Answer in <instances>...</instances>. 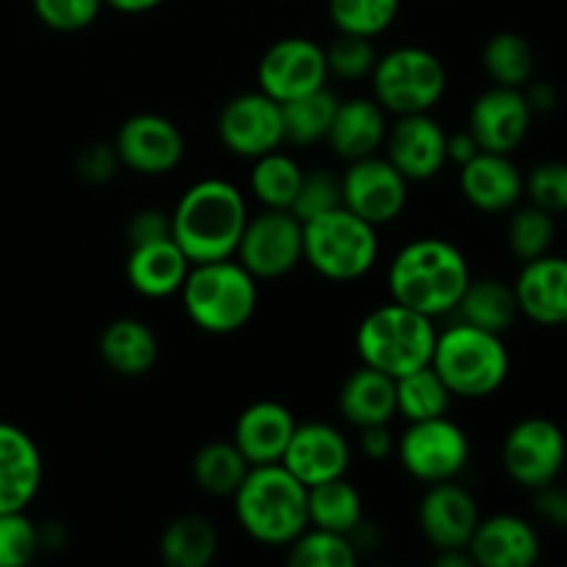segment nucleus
<instances>
[{
  "label": "nucleus",
  "instance_id": "obj_30",
  "mask_svg": "<svg viewBox=\"0 0 567 567\" xmlns=\"http://www.w3.org/2000/svg\"><path fill=\"white\" fill-rule=\"evenodd\" d=\"M457 313L463 316L465 324L504 336L515 324L520 310L513 286H507L498 277H480V280L471 277L468 288H465L463 299L457 305Z\"/></svg>",
  "mask_w": 567,
  "mask_h": 567
},
{
  "label": "nucleus",
  "instance_id": "obj_37",
  "mask_svg": "<svg viewBox=\"0 0 567 567\" xmlns=\"http://www.w3.org/2000/svg\"><path fill=\"white\" fill-rule=\"evenodd\" d=\"M360 554L349 535L308 526L293 543H288V563L293 567H354Z\"/></svg>",
  "mask_w": 567,
  "mask_h": 567
},
{
  "label": "nucleus",
  "instance_id": "obj_13",
  "mask_svg": "<svg viewBox=\"0 0 567 567\" xmlns=\"http://www.w3.org/2000/svg\"><path fill=\"white\" fill-rule=\"evenodd\" d=\"M327 55L319 42L308 37L277 39L258 64V89L277 103L302 97L327 86Z\"/></svg>",
  "mask_w": 567,
  "mask_h": 567
},
{
  "label": "nucleus",
  "instance_id": "obj_17",
  "mask_svg": "<svg viewBox=\"0 0 567 567\" xmlns=\"http://www.w3.org/2000/svg\"><path fill=\"white\" fill-rule=\"evenodd\" d=\"M532 109L524 97V89L496 86L480 94L471 105L468 131L482 150L491 153H515L524 144L532 125Z\"/></svg>",
  "mask_w": 567,
  "mask_h": 567
},
{
  "label": "nucleus",
  "instance_id": "obj_32",
  "mask_svg": "<svg viewBox=\"0 0 567 567\" xmlns=\"http://www.w3.org/2000/svg\"><path fill=\"white\" fill-rule=\"evenodd\" d=\"M252 465L247 463L238 446L233 441H210L197 449L192 460L194 482L210 496H233L238 485L244 482L247 471Z\"/></svg>",
  "mask_w": 567,
  "mask_h": 567
},
{
  "label": "nucleus",
  "instance_id": "obj_5",
  "mask_svg": "<svg viewBox=\"0 0 567 567\" xmlns=\"http://www.w3.org/2000/svg\"><path fill=\"white\" fill-rule=\"evenodd\" d=\"M435 341V319L399 302L371 310L360 321L358 336H354V347L363 365H371L393 380L430 365Z\"/></svg>",
  "mask_w": 567,
  "mask_h": 567
},
{
  "label": "nucleus",
  "instance_id": "obj_16",
  "mask_svg": "<svg viewBox=\"0 0 567 567\" xmlns=\"http://www.w3.org/2000/svg\"><path fill=\"white\" fill-rule=\"evenodd\" d=\"M446 138L441 122L424 114H402L393 125H388V136L382 150L385 158L408 177L410 183L432 181L449 164Z\"/></svg>",
  "mask_w": 567,
  "mask_h": 567
},
{
  "label": "nucleus",
  "instance_id": "obj_18",
  "mask_svg": "<svg viewBox=\"0 0 567 567\" xmlns=\"http://www.w3.org/2000/svg\"><path fill=\"white\" fill-rule=\"evenodd\" d=\"M305 487L321 485L327 480L347 476L352 465V446L347 435L324 421L297 424L286 454L280 460Z\"/></svg>",
  "mask_w": 567,
  "mask_h": 567
},
{
  "label": "nucleus",
  "instance_id": "obj_48",
  "mask_svg": "<svg viewBox=\"0 0 567 567\" xmlns=\"http://www.w3.org/2000/svg\"><path fill=\"white\" fill-rule=\"evenodd\" d=\"M360 452L365 454L374 463L391 457L396 452V437L391 435V426L388 424H371L360 430Z\"/></svg>",
  "mask_w": 567,
  "mask_h": 567
},
{
  "label": "nucleus",
  "instance_id": "obj_14",
  "mask_svg": "<svg viewBox=\"0 0 567 567\" xmlns=\"http://www.w3.org/2000/svg\"><path fill=\"white\" fill-rule=\"evenodd\" d=\"M216 131L221 144L241 158H258L271 150H280L286 142L280 103L260 89L227 100L219 111Z\"/></svg>",
  "mask_w": 567,
  "mask_h": 567
},
{
  "label": "nucleus",
  "instance_id": "obj_8",
  "mask_svg": "<svg viewBox=\"0 0 567 567\" xmlns=\"http://www.w3.org/2000/svg\"><path fill=\"white\" fill-rule=\"evenodd\" d=\"M446 83L443 61L432 50L413 48V44L377 55V64L371 70L374 100L388 114L396 116L432 111L446 94Z\"/></svg>",
  "mask_w": 567,
  "mask_h": 567
},
{
  "label": "nucleus",
  "instance_id": "obj_1",
  "mask_svg": "<svg viewBox=\"0 0 567 567\" xmlns=\"http://www.w3.org/2000/svg\"><path fill=\"white\" fill-rule=\"evenodd\" d=\"M468 282L471 266L463 249L435 236L404 244L388 269V291L393 302L430 319L454 313Z\"/></svg>",
  "mask_w": 567,
  "mask_h": 567
},
{
  "label": "nucleus",
  "instance_id": "obj_12",
  "mask_svg": "<svg viewBox=\"0 0 567 567\" xmlns=\"http://www.w3.org/2000/svg\"><path fill=\"white\" fill-rule=\"evenodd\" d=\"M408 186V177L385 155L349 161V169L341 175L343 208L358 214L360 219L371 221L374 227L388 225L396 216H402L410 194Z\"/></svg>",
  "mask_w": 567,
  "mask_h": 567
},
{
  "label": "nucleus",
  "instance_id": "obj_20",
  "mask_svg": "<svg viewBox=\"0 0 567 567\" xmlns=\"http://www.w3.org/2000/svg\"><path fill=\"white\" fill-rule=\"evenodd\" d=\"M468 554L482 567H532L540 559V535L518 515H491L476 524Z\"/></svg>",
  "mask_w": 567,
  "mask_h": 567
},
{
  "label": "nucleus",
  "instance_id": "obj_2",
  "mask_svg": "<svg viewBox=\"0 0 567 567\" xmlns=\"http://www.w3.org/2000/svg\"><path fill=\"white\" fill-rule=\"evenodd\" d=\"M247 199L221 177L192 183L172 210V238L192 264L236 258L247 227Z\"/></svg>",
  "mask_w": 567,
  "mask_h": 567
},
{
  "label": "nucleus",
  "instance_id": "obj_41",
  "mask_svg": "<svg viewBox=\"0 0 567 567\" xmlns=\"http://www.w3.org/2000/svg\"><path fill=\"white\" fill-rule=\"evenodd\" d=\"M343 205V188H341V175L330 169H310L302 172V183H299V192L293 197L291 214L299 221L316 219V216L327 214V210H336Z\"/></svg>",
  "mask_w": 567,
  "mask_h": 567
},
{
  "label": "nucleus",
  "instance_id": "obj_28",
  "mask_svg": "<svg viewBox=\"0 0 567 567\" xmlns=\"http://www.w3.org/2000/svg\"><path fill=\"white\" fill-rule=\"evenodd\" d=\"M100 358L114 374L142 377L158 363V338L153 327L133 316H122L100 332Z\"/></svg>",
  "mask_w": 567,
  "mask_h": 567
},
{
  "label": "nucleus",
  "instance_id": "obj_21",
  "mask_svg": "<svg viewBox=\"0 0 567 567\" xmlns=\"http://www.w3.org/2000/svg\"><path fill=\"white\" fill-rule=\"evenodd\" d=\"M44 463L37 441L17 424L0 421V513L28 509L42 487Z\"/></svg>",
  "mask_w": 567,
  "mask_h": 567
},
{
  "label": "nucleus",
  "instance_id": "obj_44",
  "mask_svg": "<svg viewBox=\"0 0 567 567\" xmlns=\"http://www.w3.org/2000/svg\"><path fill=\"white\" fill-rule=\"evenodd\" d=\"M31 6L39 22H44L50 31L75 33L92 25L105 3L103 0H31Z\"/></svg>",
  "mask_w": 567,
  "mask_h": 567
},
{
  "label": "nucleus",
  "instance_id": "obj_42",
  "mask_svg": "<svg viewBox=\"0 0 567 567\" xmlns=\"http://www.w3.org/2000/svg\"><path fill=\"white\" fill-rule=\"evenodd\" d=\"M39 548H42L39 526L28 518L25 509L0 513V567L28 565Z\"/></svg>",
  "mask_w": 567,
  "mask_h": 567
},
{
  "label": "nucleus",
  "instance_id": "obj_34",
  "mask_svg": "<svg viewBox=\"0 0 567 567\" xmlns=\"http://www.w3.org/2000/svg\"><path fill=\"white\" fill-rule=\"evenodd\" d=\"M302 166L291 155L271 150V153L252 158V172H249V188L255 199L264 203V208H286L291 210L293 197L302 183Z\"/></svg>",
  "mask_w": 567,
  "mask_h": 567
},
{
  "label": "nucleus",
  "instance_id": "obj_46",
  "mask_svg": "<svg viewBox=\"0 0 567 567\" xmlns=\"http://www.w3.org/2000/svg\"><path fill=\"white\" fill-rule=\"evenodd\" d=\"M125 236H127V241H131V247L172 238V214H166V210H161V208L136 210V214L127 219Z\"/></svg>",
  "mask_w": 567,
  "mask_h": 567
},
{
  "label": "nucleus",
  "instance_id": "obj_35",
  "mask_svg": "<svg viewBox=\"0 0 567 567\" xmlns=\"http://www.w3.org/2000/svg\"><path fill=\"white\" fill-rule=\"evenodd\" d=\"M482 66L496 86L524 89L535 75V50L520 33L502 31L482 48Z\"/></svg>",
  "mask_w": 567,
  "mask_h": 567
},
{
  "label": "nucleus",
  "instance_id": "obj_27",
  "mask_svg": "<svg viewBox=\"0 0 567 567\" xmlns=\"http://www.w3.org/2000/svg\"><path fill=\"white\" fill-rule=\"evenodd\" d=\"M338 410L352 426L391 424L396 415V380L371 365H360L338 391Z\"/></svg>",
  "mask_w": 567,
  "mask_h": 567
},
{
  "label": "nucleus",
  "instance_id": "obj_40",
  "mask_svg": "<svg viewBox=\"0 0 567 567\" xmlns=\"http://www.w3.org/2000/svg\"><path fill=\"white\" fill-rule=\"evenodd\" d=\"M327 72L341 81H363L371 75L377 64L374 39L354 37V33H338L324 48Z\"/></svg>",
  "mask_w": 567,
  "mask_h": 567
},
{
  "label": "nucleus",
  "instance_id": "obj_15",
  "mask_svg": "<svg viewBox=\"0 0 567 567\" xmlns=\"http://www.w3.org/2000/svg\"><path fill=\"white\" fill-rule=\"evenodd\" d=\"M114 147L122 166L147 177L169 175L186 153L181 127L161 114L127 116L116 131Z\"/></svg>",
  "mask_w": 567,
  "mask_h": 567
},
{
  "label": "nucleus",
  "instance_id": "obj_3",
  "mask_svg": "<svg viewBox=\"0 0 567 567\" xmlns=\"http://www.w3.org/2000/svg\"><path fill=\"white\" fill-rule=\"evenodd\" d=\"M233 507L260 546H288L308 529V487L282 463L252 465L233 493Z\"/></svg>",
  "mask_w": 567,
  "mask_h": 567
},
{
  "label": "nucleus",
  "instance_id": "obj_43",
  "mask_svg": "<svg viewBox=\"0 0 567 567\" xmlns=\"http://www.w3.org/2000/svg\"><path fill=\"white\" fill-rule=\"evenodd\" d=\"M524 194L532 205L551 216L567 214V161H543L524 177Z\"/></svg>",
  "mask_w": 567,
  "mask_h": 567
},
{
  "label": "nucleus",
  "instance_id": "obj_45",
  "mask_svg": "<svg viewBox=\"0 0 567 567\" xmlns=\"http://www.w3.org/2000/svg\"><path fill=\"white\" fill-rule=\"evenodd\" d=\"M78 175L83 177L86 183H111L116 177V172L122 169L120 153H116L114 142H92L78 153L75 161Z\"/></svg>",
  "mask_w": 567,
  "mask_h": 567
},
{
  "label": "nucleus",
  "instance_id": "obj_26",
  "mask_svg": "<svg viewBox=\"0 0 567 567\" xmlns=\"http://www.w3.org/2000/svg\"><path fill=\"white\" fill-rule=\"evenodd\" d=\"M188 269H192V260L177 247L175 238L131 247L125 264L127 282L133 286V291L150 299H164L172 297V293H181Z\"/></svg>",
  "mask_w": 567,
  "mask_h": 567
},
{
  "label": "nucleus",
  "instance_id": "obj_29",
  "mask_svg": "<svg viewBox=\"0 0 567 567\" xmlns=\"http://www.w3.org/2000/svg\"><path fill=\"white\" fill-rule=\"evenodd\" d=\"M158 551L169 567H208L219 554V532L205 515L183 513L166 524Z\"/></svg>",
  "mask_w": 567,
  "mask_h": 567
},
{
  "label": "nucleus",
  "instance_id": "obj_10",
  "mask_svg": "<svg viewBox=\"0 0 567 567\" xmlns=\"http://www.w3.org/2000/svg\"><path fill=\"white\" fill-rule=\"evenodd\" d=\"M236 255L255 280H280L305 260L302 221L286 208H264L247 219Z\"/></svg>",
  "mask_w": 567,
  "mask_h": 567
},
{
  "label": "nucleus",
  "instance_id": "obj_36",
  "mask_svg": "<svg viewBox=\"0 0 567 567\" xmlns=\"http://www.w3.org/2000/svg\"><path fill=\"white\" fill-rule=\"evenodd\" d=\"M449 404H452V393L432 365L410 371L396 380V413L408 421L446 415Z\"/></svg>",
  "mask_w": 567,
  "mask_h": 567
},
{
  "label": "nucleus",
  "instance_id": "obj_23",
  "mask_svg": "<svg viewBox=\"0 0 567 567\" xmlns=\"http://www.w3.org/2000/svg\"><path fill=\"white\" fill-rule=\"evenodd\" d=\"M513 288L520 316L540 327L567 324V258L540 255L526 260Z\"/></svg>",
  "mask_w": 567,
  "mask_h": 567
},
{
  "label": "nucleus",
  "instance_id": "obj_51",
  "mask_svg": "<svg viewBox=\"0 0 567 567\" xmlns=\"http://www.w3.org/2000/svg\"><path fill=\"white\" fill-rule=\"evenodd\" d=\"M109 9L122 11V14H144V11L158 9L164 0H103Z\"/></svg>",
  "mask_w": 567,
  "mask_h": 567
},
{
  "label": "nucleus",
  "instance_id": "obj_52",
  "mask_svg": "<svg viewBox=\"0 0 567 567\" xmlns=\"http://www.w3.org/2000/svg\"><path fill=\"white\" fill-rule=\"evenodd\" d=\"M435 565L441 567H474L468 548H441L435 554Z\"/></svg>",
  "mask_w": 567,
  "mask_h": 567
},
{
  "label": "nucleus",
  "instance_id": "obj_9",
  "mask_svg": "<svg viewBox=\"0 0 567 567\" xmlns=\"http://www.w3.org/2000/svg\"><path fill=\"white\" fill-rule=\"evenodd\" d=\"M402 468L424 485L457 480L471 460V441L460 424L446 415L410 421L396 441Z\"/></svg>",
  "mask_w": 567,
  "mask_h": 567
},
{
  "label": "nucleus",
  "instance_id": "obj_31",
  "mask_svg": "<svg viewBox=\"0 0 567 567\" xmlns=\"http://www.w3.org/2000/svg\"><path fill=\"white\" fill-rule=\"evenodd\" d=\"M360 520H363V498L347 476L308 487V526L352 535Z\"/></svg>",
  "mask_w": 567,
  "mask_h": 567
},
{
  "label": "nucleus",
  "instance_id": "obj_33",
  "mask_svg": "<svg viewBox=\"0 0 567 567\" xmlns=\"http://www.w3.org/2000/svg\"><path fill=\"white\" fill-rule=\"evenodd\" d=\"M338 97L327 86L316 89V92L302 94L280 103L282 111V133L286 142L291 144H316L324 142L327 131L336 116Z\"/></svg>",
  "mask_w": 567,
  "mask_h": 567
},
{
  "label": "nucleus",
  "instance_id": "obj_47",
  "mask_svg": "<svg viewBox=\"0 0 567 567\" xmlns=\"http://www.w3.org/2000/svg\"><path fill=\"white\" fill-rule=\"evenodd\" d=\"M535 493V513L537 518L551 524L554 529H567V487H559L557 482L537 487Z\"/></svg>",
  "mask_w": 567,
  "mask_h": 567
},
{
  "label": "nucleus",
  "instance_id": "obj_25",
  "mask_svg": "<svg viewBox=\"0 0 567 567\" xmlns=\"http://www.w3.org/2000/svg\"><path fill=\"white\" fill-rule=\"evenodd\" d=\"M388 136V111L374 97L338 100L336 116L324 142L343 161L377 155Z\"/></svg>",
  "mask_w": 567,
  "mask_h": 567
},
{
  "label": "nucleus",
  "instance_id": "obj_24",
  "mask_svg": "<svg viewBox=\"0 0 567 567\" xmlns=\"http://www.w3.org/2000/svg\"><path fill=\"white\" fill-rule=\"evenodd\" d=\"M293 430H297V421L291 410L286 404L264 399V402L249 404L238 415L233 426V443L249 465H271L282 460Z\"/></svg>",
  "mask_w": 567,
  "mask_h": 567
},
{
  "label": "nucleus",
  "instance_id": "obj_4",
  "mask_svg": "<svg viewBox=\"0 0 567 567\" xmlns=\"http://www.w3.org/2000/svg\"><path fill=\"white\" fill-rule=\"evenodd\" d=\"M181 299L194 327L210 336H233L258 310V280L236 258L192 264Z\"/></svg>",
  "mask_w": 567,
  "mask_h": 567
},
{
  "label": "nucleus",
  "instance_id": "obj_38",
  "mask_svg": "<svg viewBox=\"0 0 567 567\" xmlns=\"http://www.w3.org/2000/svg\"><path fill=\"white\" fill-rule=\"evenodd\" d=\"M402 0H327L332 25L338 33H354V37H380L399 17Z\"/></svg>",
  "mask_w": 567,
  "mask_h": 567
},
{
  "label": "nucleus",
  "instance_id": "obj_39",
  "mask_svg": "<svg viewBox=\"0 0 567 567\" xmlns=\"http://www.w3.org/2000/svg\"><path fill=\"white\" fill-rule=\"evenodd\" d=\"M554 233H557L554 216L529 203L524 205V208L515 210L513 219H509L507 247L520 264H526V260L548 255V249H551L554 244Z\"/></svg>",
  "mask_w": 567,
  "mask_h": 567
},
{
  "label": "nucleus",
  "instance_id": "obj_7",
  "mask_svg": "<svg viewBox=\"0 0 567 567\" xmlns=\"http://www.w3.org/2000/svg\"><path fill=\"white\" fill-rule=\"evenodd\" d=\"M302 238L305 260L332 282L360 280L380 258L377 227L343 205L305 221Z\"/></svg>",
  "mask_w": 567,
  "mask_h": 567
},
{
  "label": "nucleus",
  "instance_id": "obj_50",
  "mask_svg": "<svg viewBox=\"0 0 567 567\" xmlns=\"http://www.w3.org/2000/svg\"><path fill=\"white\" fill-rule=\"evenodd\" d=\"M480 142L474 138V133L471 131H463V133H452V136L446 138V155L452 164L463 166L468 164L471 158H474L476 153H480Z\"/></svg>",
  "mask_w": 567,
  "mask_h": 567
},
{
  "label": "nucleus",
  "instance_id": "obj_11",
  "mask_svg": "<svg viewBox=\"0 0 567 567\" xmlns=\"http://www.w3.org/2000/svg\"><path fill=\"white\" fill-rule=\"evenodd\" d=\"M567 463L565 432L548 419H524L507 432L502 465L515 485L526 491L557 482Z\"/></svg>",
  "mask_w": 567,
  "mask_h": 567
},
{
  "label": "nucleus",
  "instance_id": "obj_49",
  "mask_svg": "<svg viewBox=\"0 0 567 567\" xmlns=\"http://www.w3.org/2000/svg\"><path fill=\"white\" fill-rule=\"evenodd\" d=\"M524 97L529 103L532 114H548L554 111V105L559 103V92L554 83L548 81H529L524 86Z\"/></svg>",
  "mask_w": 567,
  "mask_h": 567
},
{
  "label": "nucleus",
  "instance_id": "obj_6",
  "mask_svg": "<svg viewBox=\"0 0 567 567\" xmlns=\"http://www.w3.org/2000/svg\"><path fill=\"white\" fill-rule=\"evenodd\" d=\"M430 365L446 382L452 396L485 399L507 382L509 352L502 336L460 321L437 332Z\"/></svg>",
  "mask_w": 567,
  "mask_h": 567
},
{
  "label": "nucleus",
  "instance_id": "obj_22",
  "mask_svg": "<svg viewBox=\"0 0 567 567\" xmlns=\"http://www.w3.org/2000/svg\"><path fill=\"white\" fill-rule=\"evenodd\" d=\"M460 192L482 214H504L524 197V175L509 155L480 150L460 166Z\"/></svg>",
  "mask_w": 567,
  "mask_h": 567
},
{
  "label": "nucleus",
  "instance_id": "obj_19",
  "mask_svg": "<svg viewBox=\"0 0 567 567\" xmlns=\"http://www.w3.org/2000/svg\"><path fill=\"white\" fill-rule=\"evenodd\" d=\"M419 524L430 546H435L437 551L468 548L471 535L480 524V507L476 498L454 480L435 482L421 498Z\"/></svg>",
  "mask_w": 567,
  "mask_h": 567
}]
</instances>
